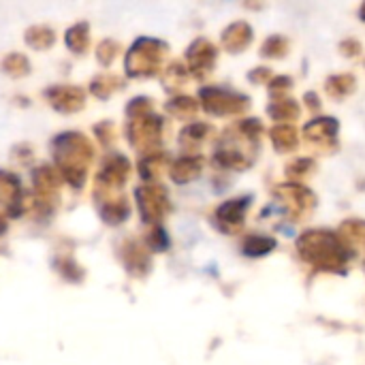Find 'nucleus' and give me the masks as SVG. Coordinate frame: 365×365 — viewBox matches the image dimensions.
Wrapping results in <instances>:
<instances>
[{
  "label": "nucleus",
  "instance_id": "nucleus-29",
  "mask_svg": "<svg viewBox=\"0 0 365 365\" xmlns=\"http://www.w3.org/2000/svg\"><path fill=\"white\" fill-rule=\"evenodd\" d=\"M272 141H274V145H276V150L278 152H289V150H293L295 145H297V130L293 128V126H289V124H278V126H274L272 128Z\"/></svg>",
  "mask_w": 365,
  "mask_h": 365
},
{
  "label": "nucleus",
  "instance_id": "nucleus-30",
  "mask_svg": "<svg viewBox=\"0 0 365 365\" xmlns=\"http://www.w3.org/2000/svg\"><path fill=\"white\" fill-rule=\"evenodd\" d=\"M276 248V242L272 237H261V235H250L244 240L242 244V250L246 257H252V259H259V257H265L269 255L272 250Z\"/></svg>",
  "mask_w": 365,
  "mask_h": 365
},
{
  "label": "nucleus",
  "instance_id": "nucleus-42",
  "mask_svg": "<svg viewBox=\"0 0 365 365\" xmlns=\"http://www.w3.org/2000/svg\"><path fill=\"white\" fill-rule=\"evenodd\" d=\"M361 15H364V19H365V4H364V9H361Z\"/></svg>",
  "mask_w": 365,
  "mask_h": 365
},
{
  "label": "nucleus",
  "instance_id": "nucleus-16",
  "mask_svg": "<svg viewBox=\"0 0 365 365\" xmlns=\"http://www.w3.org/2000/svg\"><path fill=\"white\" fill-rule=\"evenodd\" d=\"M276 195L280 197V201L284 203V212L291 216V218H302L304 214H308L317 199L314 195L304 188V186H297V184H287V186H280L276 190Z\"/></svg>",
  "mask_w": 365,
  "mask_h": 365
},
{
  "label": "nucleus",
  "instance_id": "nucleus-12",
  "mask_svg": "<svg viewBox=\"0 0 365 365\" xmlns=\"http://www.w3.org/2000/svg\"><path fill=\"white\" fill-rule=\"evenodd\" d=\"M218 49L207 38H195L186 49V68L195 77L203 79L216 66Z\"/></svg>",
  "mask_w": 365,
  "mask_h": 365
},
{
  "label": "nucleus",
  "instance_id": "nucleus-7",
  "mask_svg": "<svg viewBox=\"0 0 365 365\" xmlns=\"http://www.w3.org/2000/svg\"><path fill=\"white\" fill-rule=\"evenodd\" d=\"M62 178L53 169V165H38L32 171V188H34V210L38 214H53L58 203H60V188H62Z\"/></svg>",
  "mask_w": 365,
  "mask_h": 365
},
{
  "label": "nucleus",
  "instance_id": "nucleus-19",
  "mask_svg": "<svg viewBox=\"0 0 365 365\" xmlns=\"http://www.w3.org/2000/svg\"><path fill=\"white\" fill-rule=\"evenodd\" d=\"M212 126L205 122H192L180 133V148L184 150V156H197L199 145L212 135Z\"/></svg>",
  "mask_w": 365,
  "mask_h": 365
},
{
  "label": "nucleus",
  "instance_id": "nucleus-9",
  "mask_svg": "<svg viewBox=\"0 0 365 365\" xmlns=\"http://www.w3.org/2000/svg\"><path fill=\"white\" fill-rule=\"evenodd\" d=\"M199 103L210 115H237L250 105V98L229 88L205 86L199 90Z\"/></svg>",
  "mask_w": 365,
  "mask_h": 365
},
{
  "label": "nucleus",
  "instance_id": "nucleus-37",
  "mask_svg": "<svg viewBox=\"0 0 365 365\" xmlns=\"http://www.w3.org/2000/svg\"><path fill=\"white\" fill-rule=\"evenodd\" d=\"M94 135L98 137V141L103 145H111L115 141V124L111 120H103V122L94 124Z\"/></svg>",
  "mask_w": 365,
  "mask_h": 365
},
{
  "label": "nucleus",
  "instance_id": "nucleus-10",
  "mask_svg": "<svg viewBox=\"0 0 365 365\" xmlns=\"http://www.w3.org/2000/svg\"><path fill=\"white\" fill-rule=\"evenodd\" d=\"M133 171V165L128 160V156H124L122 152H109L103 156L98 173L94 178V184L98 186H109V188H122L128 182Z\"/></svg>",
  "mask_w": 365,
  "mask_h": 365
},
{
  "label": "nucleus",
  "instance_id": "nucleus-26",
  "mask_svg": "<svg viewBox=\"0 0 365 365\" xmlns=\"http://www.w3.org/2000/svg\"><path fill=\"white\" fill-rule=\"evenodd\" d=\"M0 68H2L4 75H9V77H13V79H21V77H26V75H30V68H32V66H30V60H28L26 53L11 51V53H6V56L2 58Z\"/></svg>",
  "mask_w": 365,
  "mask_h": 365
},
{
  "label": "nucleus",
  "instance_id": "nucleus-33",
  "mask_svg": "<svg viewBox=\"0 0 365 365\" xmlns=\"http://www.w3.org/2000/svg\"><path fill=\"white\" fill-rule=\"evenodd\" d=\"M269 115L274 120H295L299 115V105L291 98H280L269 105Z\"/></svg>",
  "mask_w": 365,
  "mask_h": 365
},
{
  "label": "nucleus",
  "instance_id": "nucleus-25",
  "mask_svg": "<svg viewBox=\"0 0 365 365\" xmlns=\"http://www.w3.org/2000/svg\"><path fill=\"white\" fill-rule=\"evenodd\" d=\"M165 111L169 115H173L175 120H192L197 115V111H199V103L192 96L178 94V96H173V98L167 101Z\"/></svg>",
  "mask_w": 365,
  "mask_h": 365
},
{
  "label": "nucleus",
  "instance_id": "nucleus-22",
  "mask_svg": "<svg viewBox=\"0 0 365 365\" xmlns=\"http://www.w3.org/2000/svg\"><path fill=\"white\" fill-rule=\"evenodd\" d=\"M90 94L98 101H107L111 98L118 90H124V79H120L118 75L111 73H98L96 77H92L90 86H88Z\"/></svg>",
  "mask_w": 365,
  "mask_h": 365
},
{
  "label": "nucleus",
  "instance_id": "nucleus-3",
  "mask_svg": "<svg viewBox=\"0 0 365 365\" xmlns=\"http://www.w3.org/2000/svg\"><path fill=\"white\" fill-rule=\"evenodd\" d=\"M297 250L304 261L329 272H344V265L351 259V250L346 248L342 237L325 229L304 233L297 240Z\"/></svg>",
  "mask_w": 365,
  "mask_h": 365
},
{
  "label": "nucleus",
  "instance_id": "nucleus-20",
  "mask_svg": "<svg viewBox=\"0 0 365 365\" xmlns=\"http://www.w3.org/2000/svg\"><path fill=\"white\" fill-rule=\"evenodd\" d=\"M169 165H171L169 156L165 152H156V154H150V156L139 158L137 173H139V178H141L143 184H154L160 178L163 171H169Z\"/></svg>",
  "mask_w": 365,
  "mask_h": 365
},
{
  "label": "nucleus",
  "instance_id": "nucleus-14",
  "mask_svg": "<svg viewBox=\"0 0 365 365\" xmlns=\"http://www.w3.org/2000/svg\"><path fill=\"white\" fill-rule=\"evenodd\" d=\"M120 261L128 276L133 278H145L152 269V257L145 244H139L135 240H126L120 246Z\"/></svg>",
  "mask_w": 365,
  "mask_h": 365
},
{
  "label": "nucleus",
  "instance_id": "nucleus-39",
  "mask_svg": "<svg viewBox=\"0 0 365 365\" xmlns=\"http://www.w3.org/2000/svg\"><path fill=\"white\" fill-rule=\"evenodd\" d=\"M306 167L310 169V167H312V163L302 158V160H297V163H293V165L289 167V175H297V173H299V175H304V173H306V171H304Z\"/></svg>",
  "mask_w": 365,
  "mask_h": 365
},
{
  "label": "nucleus",
  "instance_id": "nucleus-5",
  "mask_svg": "<svg viewBox=\"0 0 365 365\" xmlns=\"http://www.w3.org/2000/svg\"><path fill=\"white\" fill-rule=\"evenodd\" d=\"M163 128H165V120L158 113H148L143 118H135L126 122V139L128 145L143 158L150 154L160 152V143H163Z\"/></svg>",
  "mask_w": 365,
  "mask_h": 365
},
{
  "label": "nucleus",
  "instance_id": "nucleus-11",
  "mask_svg": "<svg viewBox=\"0 0 365 365\" xmlns=\"http://www.w3.org/2000/svg\"><path fill=\"white\" fill-rule=\"evenodd\" d=\"M45 101L49 103L51 109H56L58 113L71 115V113H79L86 107V90L79 86H66V83H56L43 90Z\"/></svg>",
  "mask_w": 365,
  "mask_h": 365
},
{
  "label": "nucleus",
  "instance_id": "nucleus-6",
  "mask_svg": "<svg viewBox=\"0 0 365 365\" xmlns=\"http://www.w3.org/2000/svg\"><path fill=\"white\" fill-rule=\"evenodd\" d=\"M135 201H137V212L139 220L143 225L156 227L163 225L165 216L171 212V199L169 192L163 184H141L135 188Z\"/></svg>",
  "mask_w": 365,
  "mask_h": 365
},
{
  "label": "nucleus",
  "instance_id": "nucleus-38",
  "mask_svg": "<svg viewBox=\"0 0 365 365\" xmlns=\"http://www.w3.org/2000/svg\"><path fill=\"white\" fill-rule=\"evenodd\" d=\"M291 88V79L289 77H276L272 83H269V92L276 96V94H280V92H287Z\"/></svg>",
  "mask_w": 365,
  "mask_h": 365
},
{
  "label": "nucleus",
  "instance_id": "nucleus-36",
  "mask_svg": "<svg viewBox=\"0 0 365 365\" xmlns=\"http://www.w3.org/2000/svg\"><path fill=\"white\" fill-rule=\"evenodd\" d=\"M287 47H289L287 38H282V36H272V38H267V41L263 43L261 53H263V56H272V58H280V56L287 53Z\"/></svg>",
  "mask_w": 365,
  "mask_h": 365
},
{
  "label": "nucleus",
  "instance_id": "nucleus-15",
  "mask_svg": "<svg viewBox=\"0 0 365 365\" xmlns=\"http://www.w3.org/2000/svg\"><path fill=\"white\" fill-rule=\"evenodd\" d=\"M250 205V197H237L231 201H225L216 212H214V222L222 233H237L244 227L246 210Z\"/></svg>",
  "mask_w": 365,
  "mask_h": 365
},
{
  "label": "nucleus",
  "instance_id": "nucleus-28",
  "mask_svg": "<svg viewBox=\"0 0 365 365\" xmlns=\"http://www.w3.org/2000/svg\"><path fill=\"white\" fill-rule=\"evenodd\" d=\"M53 267H56V272H58L66 282L79 284V282L86 278V269H83L73 257H58V259L53 261Z\"/></svg>",
  "mask_w": 365,
  "mask_h": 365
},
{
  "label": "nucleus",
  "instance_id": "nucleus-34",
  "mask_svg": "<svg viewBox=\"0 0 365 365\" xmlns=\"http://www.w3.org/2000/svg\"><path fill=\"white\" fill-rule=\"evenodd\" d=\"M355 77L353 75H336L327 81V92L329 96H336V98H342L346 94H351L355 90Z\"/></svg>",
  "mask_w": 365,
  "mask_h": 365
},
{
  "label": "nucleus",
  "instance_id": "nucleus-41",
  "mask_svg": "<svg viewBox=\"0 0 365 365\" xmlns=\"http://www.w3.org/2000/svg\"><path fill=\"white\" fill-rule=\"evenodd\" d=\"M9 229V222H6V216H0V235H4Z\"/></svg>",
  "mask_w": 365,
  "mask_h": 365
},
{
  "label": "nucleus",
  "instance_id": "nucleus-4",
  "mask_svg": "<svg viewBox=\"0 0 365 365\" xmlns=\"http://www.w3.org/2000/svg\"><path fill=\"white\" fill-rule=\"evenodd\" d=\"M169 45L154 36H139L124 56V75L128 79H150L163 73Z\"/></svg>",
  "mask_w": 365,
  "mask_h": 365
},
{
  "label": "nucleus",
  "instance_id": "nucleus-17",
  "mask_svg": "<svg viewBox=\"0 0 365 365\" xmlns=\"http://www.w3.org/2000/svg\"><path fill=\"white\" fill-rule=\"evenodd\" d=\"M336 130H338V122L331 118H319L312 120L306 128H304V137L314 143L317 148L323 150H331L336 145Z\"/></svg>",
  "mask_w": 365,
  "mask_h": 365
},
{
  "label": "nucleus",
  "instance_id": "nucleus-21",
  "mask_svg": "<svg viewBox=\"0 0 365 365\" xmlns=\"http://www.w3.org/2000/svg\"><path fill=\"white\" fill-rule=\"evenodd\" d=\"M252 41V28L246 21H235L222 32V47L231 53L246 49Z\"/></svg>",
  "mask_w": 365,
  "mask_h": 365
},
{
  "label": "nucleus",
  "instance_id": "nucleus-27",
  "mask_svg": "<svg viewBox=\"0 0 365 365\" xmlns=\"http://www.w3.org/2000/svg\"><path fill=\"white\" fill-rule=\"evenodd\" d=\"M188 68L182 64V62H171V64H167L165 68H163V73H160V81H163V86H165V90H178V88H182L186 81H188Z\"/></svg>",
  "mask_w": 365,
  "mask_h": 365
},
{
  "label": "nucleus",
  "instance_id": "nucleus-8",
  "mask_svg": "<svg viewBox=\"0 0 365 365\" xmlns=\"http://www.w3.org/2000/svg\"><path fill=\"white\" fill-rule=\"evenodd\" d=\"M94 205L98 210V216L109 227H120L130 218V203L122 188H109L94 184Z\"/></svg>",
  "mask_w": 365,
  "mask_h": 365
},
{
  "label": "nucleus",
  "instance_id": "nucleus-35",
  "mask_svg": "<svg viewBox=\"0 0 365 365\" xmlns=\"http://www.w3.org/2000/svg\"><path fill=\"white\" fill-rule=\"evenodd\" d=\"M152 111H154V101L150 96H135V98H130L126 103V109H124V113H126L128 120L143 118V115H148Z\"/></svg>",
  "mask_w": 365,
  "mask_h": 365
},
{
  "label": "nucleus",
  "instance_id": "nucleus-32",
  "mask_svg": "<svg viewBox=\"0 0 365 365\" xmlns=\"http://www.w3.org/2000/svg\"><path fill=\"white\" fill-rule=\"evenodd\" d=\"M143 244H145V248L150 252H165V250H169L171 240H169V233L165 231V227L163 225H156V227L150 229V233L145 235V242Z\"/></svg>",
  "mask_w": 365,
  "mask_h": 365
},
{
  "label": "nucleus",
  "instance_id": "nucleus-13",
  "mask_svg": "<svg viewBox=\"0 0 365 365\" xmlns=\"http://www.w3.org/2000/svg\"><path fill=\"white\" fill-rule=\"evenodd\" d=\"M0 205L4 207L9 218H19L26 212L21 180L4 169H0Z\"/></svg>",
  "mask_w": 365,
  "mask_h": 365
},
{
  "label": "nucleus",
  "instance_id": "nucleus-18",
  "mask_svg": "<svg viewBox=\"0 0 365 365\" xmlns=\"http://www.w3.org/2000/svg\"><path fill=\"white\" fill-rule=\"evenodd\" d=\"M203 171V156H180L169 165V178L173 184H190Z\"/></svg>",
  "mask_w": 365,
  "mask_h": 365
},
{
  "label": "nucleus",
  "instance_id": "nucleus-40",
  "mask_svg": "<svg viewBox=\"0 0 365 365\" xmlns=\"http://www.w3.org/2000/svg\"><path fill=\"white\" fill-rule=\"evenodd\" d=\"M359 49H361V45H359L357 41H344V43H342V51H344L346 56H357Z\"/></svg>",
  "mask_w": 365,
  "mask_h": 365
},
{
  "label": "nucleus",
  "instance_id": "nucleus-31",
  "mask_svg": "<svg viewBox=\"0 0 365 365\" xmlns=\"http://www.w3.org/2000/svg\"><path fill=\"white\" fill-rule=\"evenodd\" d=\"M120 51H122V47H120V43L115 38H103L96 45V62L107 68V66L113 64V60L120 56Z\"/></svg>",
  "mask_w": 365,
  "mask_h": 365
},
{
  "label": "nucleus",
  "instance_id": "nucleus-23",
  "mask_svg": "<svg viewBox=\"0 0 365 365\" xmlns=\"http://www.w3.org/2000/svg\"><path fill=\"white\" fill-rule=\"evenodd\" d=\"M64 43H66L68 51H73L75 56L86 53L88 47H90V24L88 21H77L71 28H66Z\"/></svg>",
  "mask_w": 365,
  "mask_h": 365
},
{
  "label": "nucleus",
  "instance_id": "nucleus-24",
  "mask_svg": "<svg viewBox=\"0 0 365 365\" xmlns=\"http://www.w3.org/2000/svg\"><path fill=\"white\" fill-rule=\"evenodd\" d=\"M24 41H26V45H28L30 49H34V51H47V49L53 47V43H56V32H53V28L43 26V24L30 26V28L24 32Z\"/></svg>",
  "mask_w": 365,
  "mask_h": 365
},
{
  "label": "nucleus",
  "instance_id": "nucleus-1",
  "mask_svg": "<svg viewBox=\"0 0 365 365\" xmlns=\"http://www.w3.org/2000/svg\"><path fill=\"white\" fill-rule=\"evenodd\" d=\"M53 169L60 173L62 182L68 184L73 190H81L90 165L94 160V145L92 141L79 130H64L56 135L49 143Z\"/></svg>",
  "mask_w": 365,
  "mask_h": 365
},
{
  "label": "nucleus",
  "instance_id": "nucleus-2",
  "mask_svg": "<svg viewBox=\"0 0 365 365\" xmlns=\"http://www.w3.org/2000/svg\"><path fill=\"white\" fill-rule=\"evenodd\" d=\"M261 124L252 120H244L229 128L216 150H214V160L222 169H233V171H244L252 165L255 154H257V137H259Z\"/></svg>",
  "mask_w": 365,
  "mask_h": 365
}]
</instances>
